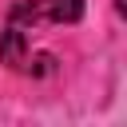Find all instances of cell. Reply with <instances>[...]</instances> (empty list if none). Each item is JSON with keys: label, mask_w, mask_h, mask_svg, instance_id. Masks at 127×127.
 Wrapping results in <instances>:
<instances>
[{"label": "cell", "mask_w": 127, "mask_h": 127, "mask_svg": "<svg viewBox=\"0 0 127 127\" xmlns=\"http://www.w3.org/2000/svg\"><path fill=\"white\" fill-rule=\"evenodd\" d=\"M83 16V0H20L8 12L4 36H0V60L16 71H36L32 40L48 24H75Z\"/></svg>", "instance_id": "cell-1"}]
</instances>
